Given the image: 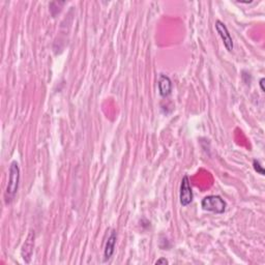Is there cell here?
<instances>
[{"instance_id": "obj_3", "label": "cell", "mask_w": 265, "mask_h": 265, "mask_svg": "<svg viewBox=\"0 0 265 265\" xmlns=\"http://www.w3.org/2000/svg\"><path fill=\"white\" fill-rule=\"evenodd\" d=\"M193 190L191 182L188 175H184L181 182V191H179V201L182 206H189L193 201Z\"/></svg>"}, {"instance_id": "obj_4", "label": "cell", "mask_w": 265, "mask_h": 265, "mask_svg": "<svg viewBox=\"0 0 265 265\" xmlns=\"http://www.w3.org/2000/svg\"><path fill=\"white\" fill-rule=\"evenodd\" d=\"M34 239H35V233L33 230H30L21 248V257L26 263H30L31 258H33Z\"/></svg>"}, {"instance_id": "obj_2", "label": "cell", "mask_w": 265, "mask_h": 265, "mask_svg": "<svg viewBox=\"0 0 265 265\" xmlns=\"http://www.w3.org/2000/svg\"><path fill=\"white\" fill-rule=\"evenodd\" d=\"M201 206L206 212L222 215L226 212L227 203H226V201L221 196L210 195V196H206L202 199Z\"/></svg>"}, {"instance_id": "obj_8", "label": "cell", "mask_w": 265, "mask_h": 265, "mask_svg": "<svg viewBox=\"0 0 265 265\" xmlns=\"http://www.w3.org/2000/svg\"><path fill=\"white\" fill-rule=\"evenodd\" d=\"M253 167H254V170L256 171L257 173H259L260 175H264V174H265V170H264L263 166L261 165L260 161H258V160H254V161H253Z\"/></svg>"}, {"instance_id": "obj_9", "label": "cell", "mask_w": 265, "mask_h": 265, "mask_svg": "<svg viewBox=\"0 0 265 265\" xmlns=\"http://www.w3.org/2000/svg\"><path fill=\"white\" fill-rule=\"evenodd\" d=\"M155 264H157V265H166V264H169V261L166 258H160L159 260L155 261Z\"/></svg>"}, {"instance_id": "obj_10", "label": "cell", "mask_w": 265, "mask_h": 265, "mask_svg": "<svg viewBox=\"0 0 265 265\" xmlns=\"http://www.w3.org/2000/svg\"><path fill=\"white\" fill-rule=\"evenodd\" d=\"M264 82H265V79H264V78H261L260 81H259V85H260V88H261V91H262V92L265 91V88H264Z\"/></svg>"}, {"instance_id": "obj_1", "label": "cell", "mask_w": 265, "mask_h": 265, "mask_svg": "<svg viewBox=\"0 0 265 265\" xmlns=\"http://www.w3.org/2000/svg\"><path fill=\"white\" fill-rule=\"evenodd\" d=\"M9 182H7V185L4 193V200L5 204H11L12 201L15 199L16 194L19 189V182H20V167L19 164L13 161L10 165L9 170Z\"/></svg>"}, {"instance_id": "obj_6", "label": "cell", "mask_w": 265, "mask_h": 265, "mask_svg": "<svg viewBox=\"0 0 265 265\" xmlns=\"http://www.w3.org/2000/svg\"><path fill=\"white\" fill-rule=\"evenodd\" d=\"M158 87H159L160 96L162 98H167L171 95V92H172V88H173L172 81H171V79L167 75L161 74L158 81Z\"/></svg>"}, {"instance_id": "obj_5", "label": "cell", "mask_w": 265, "mask_h": 265, "mask_svg": "<svg viewBox=\"0 0 265 265\" xmlns=\"http://www.w3.org/2000/svg\"><path fill=\"white\" fill-rule=\"evenodd\" d=\"M215 30L216 33H219L220 37L222 38L223 41V44L225 46L226 50H227L228 52H232L233 51V48H234V45H233V40H232V36L229 33V30L227 28V26H226L224 23L220 20H217L215 22Z\"/></svg>"}, {"instance_id": "obj_7", "label": "cell", "mask_w": 265, "mask_h": 265, "mask_svg": "<svg viewBox=\"0 0 265 265\" xmlns=\"http://www.w3.org/2000/svg\"><path fill=\"white\" fill-rule=\"evenodd\" d=\"M116 240H117V234H116L115 230H112L110 232V235L108 236L107 241L105 244V248H104V260L105 261H108L109 259H111V257L113 256V254L115 252Z\"/></svg>"}]
</instances>
